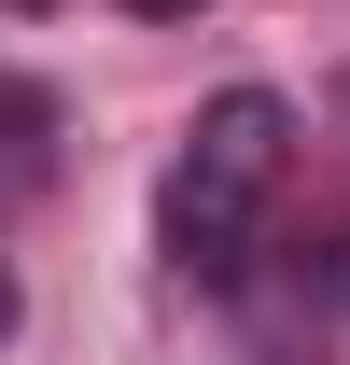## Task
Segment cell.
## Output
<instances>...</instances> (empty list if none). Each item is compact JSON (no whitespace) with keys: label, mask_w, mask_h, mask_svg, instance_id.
Masks as SVG:
<instances>
[{"label":"cell","mask_w":350,"mask_h":365,"mask_svg":"<svg viewBox=\"0 0 350 365\" xmlns=\"http://www.w3.org/2000/svg\"><path fill=\"white\" fill-rule=\"evenodd\" d=\"M322 295H350V253H336V281H322Z\"/></svg>","instance_id":"obj_4"},{"label":"cell","mask_w":350,"mask_h":365,"mask_svg":"<svg viewBox=\"0 0 350 365\" xmlns=\"http://www.w3.org/2000/svg\"><path fill=\"white\" fill-rule=\"evenodd\" d=\"M0 337H14V267H0Z\"/></svg>","instance_id":"obj_2"},{"label":"cell","mask_w":350,"mask_h":365,"mask_svg":"<svg viewBox=\"0 0 350 365\" xmlns=\"http://www.w3.org/2000/svg\"><path fill=\"white\" fill-rule=\"evenodd\" d=\"M127 14H196V0H127Z\"/></svg>","instance_id":"obj_3"},{"label":"cell","mask_w":350,"mask_h":365,"mask_svg":"<svg viewBox=\"0 0 350 365\" xmlns=\"http://www.w3.org/2000/svg\"><path fill=\"white\" fill-rule=\"evenodd\" d=\"M280 155H295V113L266 85H224L196 113V140H182V169H169V267L182 281H238L253 267V211H266V182H280Z\"/></svg>","instance_id":"obj_1"}]
</instances>
